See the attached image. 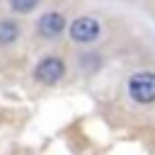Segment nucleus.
Masks as SVG:
<instances>
[{"instance_id":"1","label":"nucleus","mask_w":155,"mask_h":155,"mask_svg":"<svg viewBox=\"0 0 155 155\" xmlns=\"http://www.w3.org/2000/svg\"><path fill=\"white\" fill-rule=\"evenodd\" d=\"M128 94L138 104H150L155 102V73H133L128 78Z\"/></svg>"},{"instance_id":"2","label":"nucleus","mask_w":155,"mask_h":155,"mask_svg":"<svg viewBox=\"0 0 155 155\" xmlns=\"http://www.w3.org/2000/svg\"><path fill=\"white\" fill-rule=\"evenodd\" d=\"M34 75H36V80L44 82V85H56V82L65 75V63H63L58 56H46V58L36 65Z\"/></svg>"},{"instance_id":"3","label":"nucleus","mask_w":155,"mask_h":155,"mask_svg":"<svg viewBox=\"0 0 155 155\" xmlns=\"http://www.w3.org/2000/svg\"><path fill=\"white\" fill-rule=\"evenodd\" d=\"M70 36L73 41H80V44H90L99 36V22L94 17H78L73 24H70Z\"/></svg>"},{"instance_id":"4","label":"nucleus","mask_w":155,"mask_h":155,"mask_svg":"<svg viewBox=\"0 0 155 155\" xmlns=\"http://www.w3.org/2000/svg\"><path fill=\"white\" fill-rule=\"evenodd\" d=\"M63 29H65V17H63L61 12H46V15L39 19V34L46 36V39L58 36Z\"/></svg>"},{"instance_id":"5","label":"nucleus","mask_w":155,"mask_h":155,"mask_svg":"<svg viewBox=\"0 0 155 155\" xmlns=\"http://www.w3.org/2000/svg\"><path fill=\"white\" fill-rule=\"evenodd\" d=\"M19 36V27L12 19H0V44H12Z\"/></svg>"},{"instance_id":"6","label":"nucleus","mask_w":155,"mask_h":155,"mask_svg":"<svg viewBox=\"0 0 155 155\" xmlns=\"http://www.w3.org/2000/svg\"><path fill=\"white\" fill-rule=\"evenodd\" d=\"M36 5H39V0H10V7H12L15 12H19V15L31 12Z\"/></svg>"}]
</instances>
